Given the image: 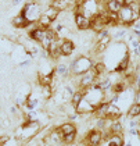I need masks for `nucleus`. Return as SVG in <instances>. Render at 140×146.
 Instances as JSON below:
<instances>
[{
    "mask_svg": "<svg viewBox=\"0 0 140 146\" xmlns=\"http://www.w3.org/2000/svg\"><path fill=\"white\" fill-rule=\"evenodd\" d=\"M40 123L38 120L35 121H25L24 125L20 128V131H17V138L21 141V142H28L31 141L35 135L39 132L40 129Z\"/></svg>",
    "mask_w": 140,
    "mask_h": 146,
    "instance_id": "nucleus-1",
    "label": "nucleus"
},
{
    "mask_svg": "<svg viewBox=\"0 0 140 146\" xmlns=\"http://www.w3.org/2000/svg\"><path fill=\"white\" fill-rule=\"evenodd\" d=\"M92 67H93V61L89 57L81 56V57H78V58H75L74 61H71V64H69V72L74 77H79V75L87 72L89 70H92Z\"/></svg>",
    "mask_w": 140,
    "mask_h": 146,
    "instance_id": "nucleus-2",
    "label": "nucleus"
},
{
    "mask_svg": "<svg viewBox=\"0 0 140 146\" xmlns=\"http://www.w3.org/2000/svg\"><path fill=\"white\" fill-rule=\"evenodd\" d=\"M42 10H40V6L39 3L36 1H29L26 3L21 10V14L25 17V20L29 24H38V21L40 20L42 17Z\"/></svg>",
    "mask_w": 140,
    "mask_h": 146,
    "instance_id": "nucleus-3",
    "label": "nucleus"
},
{
    "mask_svg": "<svg viewBox=\"0 0 140 146\" xmlns=\"http://www.w3.org/2000/svg\"><path fill=\"white\" fill-rule=\"evenodd\" d=\"M140 18V14L135 13L130 6H123L118 13V21L123 25H132Z\"/></svg>",
    "mask_w": 140,
    "mask_h": 146,
    "instance_id": "nucleus-4",
    "label": "nucleus"
},
{
    "mask_svg": "<svg viewBox=\"0 0 140 146\" xmlns=\"http://www.w3.org/2000/svg\"><path fill=\"white\" fill-rule=\"evenodd\" d=\"M42 146H65L64 136L58 131V128L52 129L49 134L42 139Z\"/></svg>",
    "mask_w": 140,
    "mask_h": 146,
    "instance_id": "nucleus-5",
    "label": "nucleus"
},
{
    "mask_svg": "<svg viewBox=\"0 0 140 146\" xmlns=\"http://www.w3.org/2000/svg\"><path fill=\"white\" fill-rule=\"evenodd\" d=\"M96 71L92 68V70H89L87 72H85V74H82V75H79L78 77V84H79V86H81V89H86V88H89V86H92L93 84H94V81H96Z\"/></svg>",
    "mask_w": 140,
    "mask_h": 146,
    "instance_id": "nucleus-6",
    "label": "nucleus"
},
{
    "mask_svg": "<svg viewBox=\"0 0 140 146\" xmlns=\"http://www.w3.org/2000/svg\"><path fill=\"white\" fill-rule=\"evenodd\" d=\"M81 3V0H53L52 6L55 7L58 11H67V10H75V7Z\"/></svg>",
    "mask_w": 140,
    "mask_h": 146,
    "instance_id": "nucleus-7",
    "label": "nucleus"
},
{
    "mask_svg": "<svg viewBox=\"0 0 140 146\" xmlns=\"http://www.w3.org/2000/svg\"><path fill=\"white\" fill-rule=\"evenodd\" d=\"M86 145L87 146H100L104 141H103V132L97 128H93L92 131H89L86 136Z\"/></svg>",
    "mask_w": 140,
    "mask_h": 146,
    "instance_id": "nucleus-8",
    "label": "nucleus"
},
{
    "mask_svg": "<svg viewBox=\"0 0 140 146\" xmlns=\"http://www.w3.org/2000/svg\"><path fill=\"white\" fill-rule=\"evenodd\" d=\"M58 49H60L61 56L68 57L74 53V50H75V43H74L71 39H61V40H58Z\"/></svg>",
    "mask_w": 140,
    "mask_h": 146,
    "instance_id": "nucleus-9",
    "label": "nucleus"
},
{
    "mask_svg": "<svg viewBox=\"0 0 140 146\" xmlns=\"http://www.w3.org/2000/svg\"><path fill=\"white\" fill-rule=\"evenodd\" d=\"M94 109H96V107L89 100H86V99L83 98L82 100L79 102V104L75 107V111L78 113L79 115H85V114H93Z\"/></svg>",
    "mask_w": 140,
    "mask_h": 146,
    "instance_id": "nucleus-10",
    "label": "nucleus"
},
{
    "mask_svg": "<svg viewBox=\"0 0 140 146\" xmlns=\"http://www.w3.org/2000/svg\"><path fill=\"white\" fill-rule=\"evenodd\" d=\"M74 21H75V27L79 31H87V29H90V20L87 17H85L83 14L75 13Z\"/></svg>",
    "mask_w": 140,
    "mask_h": 146,
    "instance_id": "nucleus-11",
    "label": "nucleus"
},
{
    "mask_svg": "<svg viewBox=\"0 0 140 146\" xmlns=\"http://www.w3.org/2000/svg\"><path fill=\"white\" fill-rule=\"evenodd\" d=\"M13 25H14L15 28H18V29H24V28H28V27H31L32 24L28 23V21L25 20V17H24L21 13H20L18 15H15V17L13 18Z\"/></svg>",
    "mask_w": 140,
    "mask_h": 146,
    "instance_id": "nucleus-12",
    "label": "nucleus"
},
{
    "mask_svg": "<svg viewBox=\"0 0 140 146\" xmlns=\"http://www.w3.org/2000/svg\"><path fill=\"white\" fill-rule=\"evenodd\" d=\"M57 128H58V131L61 132L63 136L71 135V134H74V132L78 131V129H76V127L72 123H64V124H61L60 127H57Z\"/></svg>",
    "mask_w": 140,
    "mask_h": 146,
    "instance_id": "nucleus-13",
    "label": "nucleus"
},
{
    "mask_svg": "<svg viewBox=\"0 0 140 146\" xmlns=\"http://www.w3.org/2000/svg\"><path fill=\"white\" fill-rule=\"evenodd\" d=\"M106 7H107V11L114 13V14H118L119 10L123 7V4H121L119 1H115V0H107Z\"/></svg>",
    "mask_w": 140,
    "mask_h": 146,
    "instance_id": "nucleus-14",
    "label": "nucleus"
},
{
    "mask_svg": "<svg viewBox=\"0 0 140 146\" xmlns=\"http://www.w3.org/2000/svg\"><path fill=\"white\" fill-rule=\"evenodd\" d=\"M106 143L107 146H123V139L121 135H110Z\"/></svg>",
    "mask_w": 140,
    "mask_h": 146,
    "instance_id": "nucleus-15",
    "label": "nucleus"
},
{
    "mask_svg": "<svg viewBox=\"0 0 140 146\" xmlns=\"http://www.w3.org/2000/svg\"><path fill=\"white\" fill-rule=\"evenodd\" d=\"M122 129H123V128H122V124L119 123L118 120H112L110 128H108V131H110L111 135H121Z\"/></svg>",
    "mask_w": 140,
    "mask_h": 146,
    "instance_id": "nucleus-16",
    "label": "nucleus"
},
{
    "mask_svg": "<svg viewBox=\"0 0 140 146\" xmlns=\"http://www.w3.org/2000/svg\"><path fill=\"white\" fill-rule=\"evenodd\" d=\"M129 60H130L129 54H126V56L123 57L118 64H117V67L114 68V71H115V72H123V71H126V68L129 66Z\"/></svg>",
    "mask_w": 140,
    "mask_h": 146,
    "instance_id": "nucleus-17",
    "label": "nucleus"
},
{
    "mask_svg": "<svg viewBox=\"0 0 140 146\" xmlns=\"http://www.w3.org/2000/svg\"><path fill=\"white\" fill-rule=\"evenodd\" d=\"M55 74L58 75V77H67L68 74H71L69 72V66L68 64H65V63H60L57 67H55Z\"/></svg>",
    "mask_w": 140,
    "mask_h": 146,
    "instance_id": "nucleus-18",
    "label": "nucleus"
},
{
    "mask_svg": "<svg viewBox=\"0 0 140 146\" xmlns=\"http://www.w3.org/2000/svg\"><path fill=\"white\" fill-rule=\"evenodd\" d=\"M128 117H129V120L140 117V103H133L130 106L129 110H128Z\"/></svg>",
    "mask_w": 140,
    "mask_h": 146,
    "instance_id": "nucleus-19",
    "label": "nucleus"
},
{
    "mask_svg": "<svg viewBox=\"0 0 140 146\" xmlns=\"http://www.w3.org/2000/svg\"><path fill=\"white\" fill-rule=\"evenodd\" d=\"M83 99V92H82V89H79V90H76L75 93L72 95V98H71V104L74 106V107H76L78 104H79V102Z\"/></svg>",
    "mask_w": 140,
    "mask_h": 146,
    "instance_id": "nucleus-20",
    "label": "nucleus"
},
{
    "mask_svg": "<svg viewBox=\"0 0 140 146\" xmlns=\"http://www.w3.org/2000/svg\"><path fill=\"white\" fill-rule=\"evenodd\" d=\"M40 95L44 99H50L53 95V88L52 86H40Z\"/></svg>",
    "mask_w": 140,
    "mask_h": 146,
    "instance_id": "nucleus-21",
    "label": "nucleus"
},
{
    "mask_svg": "<svg viewBox=\"0 0 140 146\" xmlns=\"http://www.w3.org/2000/svg\"><path fill=\"white\" fill-rule=\"evenodd\" d=\"M125 89H126V85H125L123 82H117V84L112 85V90H114L115 93H122Z\"/></svg>",
    "mask_w": 140,
    "mask_h": 146,
    "instance_id": "nucleus-22",
    "label": "nucleus"
},
{
    "mask_svg": "<svg viewBox=\"0 0 140 146\" xmlns=\"http://www.w3.org/2000/svg\"><path fill=\"white\" fill-rule=\"evenodd\" d=\"M75 141H76V132H74V134L64 136L65 145H74V142H75Z\"/></svg>",
    "mask_w": 140,
    "mask_h": 146,
    "instance_id": "nucleus-23",
    "label": "nucleus"
},
{
    "mask_svg": "<svg viewBox=\"0 0 140 146\" xmlns=\"http://www.w3.org/2000/svg\"><path fill=\"white\" fill-rule=\"evenodd\" d=\"M125 34H126V31H125V29H122V31H119V32H117V34L114 35V38H115V39H121Z\"/></svg>",
    "mask_w": 140,
    "mask_h": 146,
    "instance_id": "nucleus-24",
    "label": "nucleus"
},
{
    "mask_svg": "<svg viewBox=\"0 0 140 146\" xmlns=\"http://www.w3.org/2000/svg\"><path fill=\"white\" fill-rule=\"evenodd\" d=\"M31 64V60H24L21 63H18V67H26V66H29Z\"/></svg>",
    "mask_w": 140,
    "mask_h": 146,
    "instance_id": "nucleus-25",
    "label": "nucleus"
},
{
    "mask_svg": "<svg viewBox=\"0 0 140 146\" xmlns=\"http://www.w3.org/2000/svg\"><path fill=\"white\" fill-rule=\"evenodd\" d=\"M136 0H123V6H129L132 3H135Z\"/></svg>",
    "mask_w": 140,
    "mask_h": 146,
    "instance_id": "nucleus-26",
    "label": "nucleus"
},
{
    "mask_svg": "<svg viewBox=\"0 0 140 146\" xmlns=\"http://www.w3.org/2000/svg\"><path fill=\"white\" fill-rule=\"evenodd\" d=\"M135 29H136V31H140V21L139 20L135 23Z\"/></svg>",
    "mask_w": 140,
    "mask_h": 146,
    "instance_id": "nucleus-27",
    "label": "nucleus"
},
{
    "mask_svg": "<svg viewBox=\"0 0 140 146\" xmlns=\"http://www.w3.org/2000/svg\"><path fill=\"white\" fill-rule=\"evenodd\" d=\"M135 52H136V54H137V56H140V45L135 49Z\"/></svg>",
    "mask_w": 140,
    "mask_h": 146,
    "instance_id": "nucleus-28",
    "label": "nucleus"
},
{
    "mask_svg": "<svg viewBox=\"0 0 140 146\" xmlns=\"http://www.w3.org/2000/svg\"><path fill=\"white\" fill-rule=\"evenodd\" d=\"M20 1H22V0H13V4H17V3H20Z\"/></svg>",
    "mask_w": 140,
    "mask_h": 146,
    "instance_id": "nucleus-29",
    "label": "nucleus"
},
{
    "mask_svg": "<svg viewBox=\"0 0 140 146\" xmlns=\"http://www.w3.org/2000/svg\"><path fill=\"white\" fill-rule=\"evenodd\" d=\"M137 92H139V93H140V82H139V90H137Z\"/></svg>",
    "mask_w": 140,
    "mask_h": 146,
    "instance_id": "nucleus-30",
    "label": "nucleus"
},
{
    "mask_svg": "<svg viewBox=\"0 0 140 146\" xmlns=\"http://www.w3.org/2000/svg\"><path fill=\"white\" fill-rule=\"evenodd\" d=\"M125 146H132V145H130V143H126V145H125Z\"/></svg>",
    "mask_w": 140,
    "mask_h": 146,
    "instance_id": "nucleus-31",
    "label": "nucleus"
},
{
    "mask_svg": "<svg viewBox=\"0 0 140 146\" xmlns=\"http://www.w3.org/2000/svg\"><path fill=\"white\" fill-rule=\"evenodd\" d=\"M72 146H82V145H78V143H76V145H72Z\"/></svg>",
    "mask_w": 140,
    "mask_h": 146,
    "instance_id": "nucleus-32",
    "label": "nucleus"
}]
</instances>
